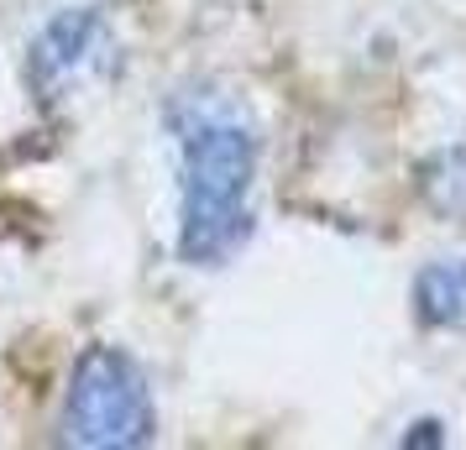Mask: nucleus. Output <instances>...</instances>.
Wrapping results in <instances>:
<instances>
[{"label":"nucleus","mask_w":466,"mask_h":450,"mask_svg":"<svg viewBox=\"0 0 466 450\" xmlns=\"http://www.w3.org/2000/svg\"><path fill=\"white\" fill-rule=\"evenodd\" d=\"M157 408L142 366L116 345H89L74 362L58 414V440L74 450H137L152 445Z\"/></svg>","instance_id":"2"},{"label":"nucleus","mask_w":466,"mask_h":450,"mask_svg":"<svg viewBox=\"0 0 466 450\" xmlns=\"http://www.w3.org/2000/svg\"><path fill=\"white\" fill-rule=\"evenodd\" d=\"M163 115L178 142V257L226 267L257 231V126L226 89H184Z\"/></svg>","instance_id":"1"},{"label":"nucleus","mask_w":466,"mask_h":450,"mask_svg":"<svg viewBox=\"0 0 466 450\" xmlns=\"http://www.w3.org/2000/svg\"><path fill=\"white\" fill-rule=\"evenodd\" d=\"M414 315L430 330H456L466 335V257L430 262L414 278Z\"/></svg>","instance_id":"4"},{"label":"nucleus","mask_w":466,"mask_h":450,"mask_svg":"<svg viewBox=\"0 0 466 450\" xmlns=\"http://www.w3.org/2000/svg\"><path fill=\"white\" fill-rule=\"evenodd\" d=\"M116 26L100 5H68L53 22L32 37V53H26V74H32V89L43 100H64L74 89L106 79L116 68Z\"/></svg>","instance_id":"3"},{"label":"nucleus","mask_w":466,"mask_h":450,"mask_svg":"<svg viewBox=\"0 0 466 450\" xmlns=\"http://www.w3.org/2000/svg\"><path fill=\"white\" fill-rule=\"evenodd\" d=\"M424 199L445 215V220H466V142L445 147L424 163Z\"/></svg>","instance_id":"5"}]
</instances>
